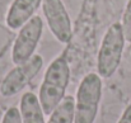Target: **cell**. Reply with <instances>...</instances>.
Listing matches in <instances>:
<instances>
[{
	"label": "cell",
	"instance_id": "obj_7",
	"mask_svg": "<svg viewBox=\"0 0 131 123\" xmlns=\"http://www.w3.org/2000/svg\"><path fill=\"white\" fill-rule=\"evenodd\" d=\"M43 0H13L6 13V26L13 29H20L32 17Z\"/></svg>",
	"mask_w": 131,
	"mask_h": 123
},
{
	"label": "cell",
	"instance_id": "obj_12",
	"mask_svg": "<svg viewBox=\"0 0 131 123\" xmlns=\"http://www.w3.org/2000/svg\"><path fill=\"white\" fill-rule=\"evenodd\" d=\"M117 123H131V103L126 107V109L124 110L120 121Z\"/></svg>",
	"mask_w": 131,
	"mask_h": 123
},
{
	"label": "cell",
	"instance_id": "obj_1",
	"mask_svg": "<svg viewBox=\"0 0 131 123\" xmlns=\"http://www.w3.org/2000/svg\"><path fill=\"white\" fill-rule=\"evenodd\" d=\"M70 80V67L65 57L55 58L45 72L42 85L40 88V103L45 114L50 116L59 103L65 98L66 88Z\"/></svg>",
	"mask_w": 131,
	"mask_h": 123
},
{
	"label": "cell",
	"instance_id": "obj_6",
	"mask_svg": "<svg viewBox=\"0 0 131 123\" xmlns=\"http://www.w3.org/2000/svg\"><path fill=\"white\" fill-rule=\"evenodd\" d=\"M45 19L51 33L61 43H69L71 40V20L66 8L61 0H43L42 1Z\"/></svg>",
	"mask_w": 131,
	"mask_h": 123
},
{
	"label": "cell",
	"instance_id": "obj_10",
	"mask_svg": "<svg viewBox=\"0 0 131 123\" xmlns=\"http://www.w3.org/2000/svg\"><path fill=\"white\" fill-rule=\"evenodd\" d=\"M121 26H122L124 36H125L126 41L131 42V0H129V3L126 5V9L124 11Z\"/></svg>",
	"mask_w": 131,
	"mask_h": 123
},
{
	"label": "cell",
	"instance_id": "obj_8",
	"mask_svg": "<svg viewBox=\"0 0 131 123\" xmlns=\"http://www.w3.org/2000/svg\"><path fill=\"white\" fill-rule=\"evenodd\" d=\"M19 110L22 116V123H46L45 112L40 99L33 93H24L22 95Z\"/></svg>",
	"mask_w": 131,
	"mask_h": 123
},
{
	"label": "cell",
	"instance_id": "obj_4",
	"mask_svg": "<svg viewBox=\"0 0 131 123\" xmlns=\"http://www.w3.org/2000/svg\"><path fill=\"white\" fill-rule=\"evenodd\" d=\"M43 22L41 17H32L18 32L12 48V61L15 65H22L27 62L37 48V44L42 37Z\"/></svg>",
	"mask_w": 131,
	"mask_h": 123
},
{
	"label": "cell",
	"instance_id": "obj_5",
	"mask_svg": "<svg viewBox=\"0 0 131 123\" xmlns=\"http://www.w3.org/2000/svg\"><path fill=\"white\" fill-rule=\"evenodd\" d=\"M43 66V58L40 55H33L27 62L17 65L8 72L0 85V93L3 96H13L23 90L29 81L38 74Z\"/></svg>",
	"mask_w": 131,
	"mask_h": 123
},
{
	"label": "cell",
	"instance_id": "obj_11",
	"mask_svg": "<svg viewBox=\"0 0 131 123\" xmlns=\"http://www.w3.org/2000/svg\"><path fill=\"white\" fill-rule=\"evenodd\" d=\"M1 123H22L20 110H19L18 108H15V107L9 108V109L5 112Z\"/></svg>",
	"mask_w": 131,
	"mask_h": 123
},
{
	"label": "cell",
	"instance_id": "obj_3",
	"mask_svg": "<svg viewBox=\"0 0 131 123\" xmlns=\"http://www.w3.org/2000/svg\"><path fill=\"white\" fill-rule=\"evenodd\" d=\"M102 98V78L97 72L87 74L77 90L74 123H94Z\"/></svg>",
	"mask_w": 131,
	"mask_h": 123
},
{
	"label": "cell",
	"instance_id": "obj_2",
	"mask_svg": "<svg viewBox=\"0 0 131 123\" xmlns=\"http://www.w3.org/2000/svg\"><path fill=\"white\" fill-rule=\"evenodd\" d=\"M125 41L121 23L110 26L98 51L97 72L101 78H111L116 72L122 58Z\"/></svg>",
	"mask_w": 131,
	"mask_h": 123
},
{
	"label": "cell",
	"instance_id": "obj_9",
	"mask_svg": "<svg viewBox=\"0 0 131 123\" xmlns=\"http://www.w3.org/2000/svg\"><path fill=\"white\" fill-rule=\"evenodd\" d=\"M74 117H75V100L71 95H65V98L50 114L47 123H74Z\"/></svg>",
	"mask_w": 131,
	"mask_h": 123
}]
</instances>
